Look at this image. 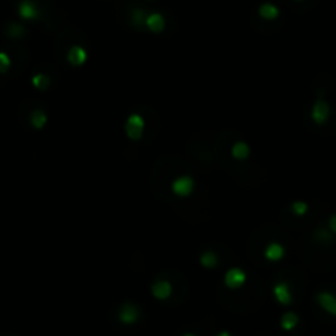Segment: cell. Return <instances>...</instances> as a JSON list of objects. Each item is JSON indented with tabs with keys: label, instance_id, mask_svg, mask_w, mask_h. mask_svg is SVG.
<instances>
[{
	"label": "cell",
	"instance_id": "8fae6325",
	"mask_svg": "<svg viewBox=\"0 0 336 336\" xmlns=\"http://www.w3.org/2000/svg\"><path fill=\"white\" fill-rule=\"evenodd\" d=\"M316 303L323 308L325 312H328L330 315L336 316V297L330 292H318L316 293Z\"/></svg>",
	"mask_w": 336,
	"mask_h": 336
},
{
	"label": "cell",
	"instance_id": "2e32d148",
	"mask_svg": "<svg viewBox=\"0 0 336 336\" xmlns=\"http://www.w3.org/2000/svg\"><path fill=\"white\" fill-rule=\"evenodd\" d=\"M297 325H298V315H297V313H293V312L284 313L282 320H280V326H282L285 331H292Z\"/></svg>",
	"mask_w": 336,
	"mask_h": 336
},
{
	"label": "cell",
	"instance_id": "e0dca14e",
	"mask_svg": "<svg viewBox=\"0 0 336 336\" xmlns=\"http://www.w3.org/2000/svg\"><path fill=\"white\" fill-rule=\"evenodd\" d=\"M259 15H261L264 20H275L279 17V8L272 3H264L261 8H259Z\"/></svg>",
	"mask_w": 336,
	"mask_h": 336
},
{
	"label": "cell",
	"instance_id": "d6986e66",
	"mask_svg": "<svg viewBox=\"0 0 336 336\" xmlns=\"http://www.w3.org/2000/svg\"><path fill=\"white\" fill-rule=\"evenodd\" d=\"M31 83H33V86L36 89L45 91L49 86V78H48V76H45V74H35L33 79H31Z\"/></svg>",
	"mask_w": 336,
	"mask_h": 336
},
{
	"label": "cell",
	"instance_id": "ba28073f",
	"mask_svg": "<svg viewBox=\"0 0 336 336\" xmlns=\"http://www.w3.org/2000/svg\"><path fill=\"white\" fill-rule=\"evenodd\" d=\"M66 60L70 65L72 66H83L86 61H88V51H86L84 47H79V45H74L68 49Z\"/></svg>",
	"mask_w": 336,
	"mask_h": 336
},
{
	"label": "cell",
	"instance_id": "7c38bea8",
	"mask_svg": "<svg viewBox=\"0 0 336 336\" xmlns=\"http://www.w3.org/2000/svg\"><path fill=\"white\" fill-rule=\"evenodd\" d=\"M251 147H249L247 142H244V140H238V142H234V145L231 147V155H233L234 160L238 162H244L247 160L249 157H251Z\"/></svg>",
	"mask_w": 336,
	"mask_h": 336
},
{
	"label": "cell",
	"instance_id": "4fadbf2b",
	"mask_svg": "<svg viewBox=\"0 0 336 336\" xmlns=\"http://www.w3.org/2000/svg\"><path fill=\"white\" fill-rule=\"evenodd\" d=\"M144 24L152 33H162V31L165 30V18H163L160 13H150V15L145 18Z\"/></svg>",
	"mask_w": 336,
	"mask_h": 336
},
{
	"label": "cell",
	"instance_id": "6da1fadb",
	"mask_svg": "<svg viewBox=\"0 0 336 336\" xmlns=\"http://www.w3.org/2000/svg\"><path fill=\"white\" fill-rule=\"evenodd\" d=\"M194 188H196V181H194L193 176H190V175L176 176L170 185L171 193L178 198H190L193 194Z\"/></svg>",
	"mask_w": 336,
	"mask_h": 336
},
{
	"label": "cell",
	"instance_id": "52a82bcc",
	"mask_svg": "<svg viewBox=\"0 0 336 336\" xmlns=\"http://www.w3.org/2000/svg\"><path fill=\"white\" fill-rule=\"evenodd\" d=\"M18 15L24 20H36L40 17V8L33 0H22L18 3Z\"/></svg>",
	"mask_w": 336,
	"mask_h": 336
},
{
	"label": "cell",
	"instance_id": "9c48e42d",
	"mask_svg": "<svg viewBox=\"0 0 336 336\" xmlns=\"http://www.w3.org/2000/svg\"><path fill=\"white\" fill-rule=\"evenodd\" d=\"M272 292H274V297L275 300L280 303V305H290L293 300V295H292V290H290L288 284L285 282H279L274 285V288H272Z\"/></svg>",
	"mask_w": 336,
	"mask_h": 336
},
{
	"label": "cell",
	"instance_id": "9a60e30c",
	"mask_svg": "<svg viewBox=\"0 0 336 336\" xmlns=\"http://www.w3.org/2000/svg\"><path fill=\"white\" fill-rule=\"evenodd\" d=\"M199 264H201L204 269H215L219 264V259L213 251H204L201 256H199Z\"/></svg>",
	"mask_w": 336,
	"mask_h": 336
},
{
	"label": "cell",
	"instance_id": "7402d4cb",
	"mask_svg": "<svg viewBox=\"0 0 336 336\" xmlns=\"http://www.w3.org/2000/svg\"><path fill=\"white\" fill-rule=\"evenodd\" d=\"M216 336H231V335H229V331H221V333H217Z\"/></svg>",
	"mask_w": 336,
	"mask_h": 336
},
{
	"label": "cell",
	"instance_id": "7a4b0ae2",
	"mask_svg": "<svg viewBox=\"0 0 336 336\" xmlns=\"http://www.w3.org/2000/svg\"><path fill=\"white\" fill-rule=\"evenodd\" d=\"M124 130H125V135L132 140V142H139V140L142 139L144 130H145V119L140 114H137V112H132V114L125 119Z\"/></svg>",
	"mask_w": 336,
	"mask_h": 336
},
{
	"label": "cell",
	"instance_id": "5bb4252c",
	"mask_svg": "<svg viewBox=\"0 0 336 336\" xmlns=\"http://www.w3.org/2000/svg\"><path fill=\"white\" fill-rule=\"evenodd\" d=\"M30 124H31V127H33V129L42 130L43 127L48 124L47 112H45L43 109H35V111L31 112V116H30Z\"/></svg>",
	"mask_w": 336,
	"mask_h": 336
},
{
	"label": "cell",
	"instance_id": "ffe728a7",
	"mask_svg": "<svg viewBox=\"0 0 336 336\" xmlns=\"http://www.w3.org/2000/svg\"><path fill=\"white\" fill-rule=\"evenodd\" d=\"M10 65H12L10 56L5 51H0V72H7Z\"/></svg>",
	"mask_w": 336,
	"mask_h": 336
},
{
	"label": "cell",
	"instance_id": "277c9868",
	"mask_svg": "<svg viewBox=\"0 0 336 336\" xmlns=\"http://www.w3.org/2000/svg\"><path fill=\"white\" fill-rule=\"evenodd\" d=\"M119 320L124 325H134L135 321L140 318V310L137 305H134L132 302H125L124 305L119 308V313H117Z\"/></svg>",
	"mask_w": 336,
	"mask_h": 336
},
{
	"label": "cell",
	"instance_id": "ac0fdd59",
	"mask_svg": "<svg viewBox=\"0 0 336 336\" xmlns=\"http://www.w3.org/2000/svg\"><path fill=\"white\" fill-rule=\"evenodd\" d=\"M290 211L293 213L295 216H303L308 213V203L305 201H293L290 204Z\"/></svg>",
	"mask_w": 336,
	"mask_h": 336
},
{
	"label": "cell",
	"instance_id": "603a6c76",
	"mask_svg": "<svg viewBox=\"0 0 336 336\" xmlns=\"http://www.w3.org/2000/svg\"><path fill=\"white\" fill-rule=\"evenodd\" d=\"M183 336H196V335H193V333H185Z\"/></svg>",
	"mask_w": 336,
	"mask_h": 336
},
{
	"label": "cell",
	"instance_id": "3957f363",
	"mask_svg": "<svg viewBox=\"0 0 336 336\" xmlns=\"http://www.w3.org/2000/svg\"><path fill=\"white\" fill-rule=\"evenodd\" d=\"M222 282H224L226 287L231 290H239L246 285L247 274H246V270L240 269V267H231V269L224 274V277H222Z\"/></svg>",
	"mask_w": 336,
	"mask_h": 336
},
{
	"label": "cell",
	"instance_id": "44dd1931",
	"mask_svg": "<svg viewBox=\"0 0 336 336\" xmlns=\"http://www.w3.org/2000/svg\"><path fill=\"white\" fill-rule=\"evenodd\" d=\"M328 226H330V231L336 236V215H331L330 216V221H328Z\"/></svg>",
	"mask_w": 336,
	"mask_h": 336
},
{
	"label": "cell",
	"instance_id": "30bf717a",
	"mask_svg": "<svg viewBox=\"0 0 336 336\" xmlns=\"http://www.w3.org/2000/svg\"><path fill=\"white\" fill-rule=\"evenodd\" d=\"M285 254H287V251L280 242H270L264 249V257L269 262H280L285 257Z\"/></svg>",
	"mask_w": 336,
	"mask_h": 336
},
{
	"label": "cell",
	"instance_id": "8992f818",
	"mask_svg": "<svg viewBox=\"0 0 336 336\" xmlns=\"http://www.w3.org/2000/svg\"><path fill=\"white\" fill-rule=\"evenodd\" d=\"M171 293H173V287H171V284L168 282V280L158 279L152 284V295L157 298V300L165 302L171 297Z\"/></svg>",
	"mask_w": 336,
	"mask_h": 336
},
{
	"label": "cell",
	"instance_id": "5b68a950",
	"mask_svg": "<svg viewBox=\"0 0 336 336\" xmlns=\"http://www.w3.org/2000/svg\"><path fill=\"white\" fill-rule=\"evenodd\" d=\"M312 119L316 125H323L330 119V104L320 99L312 107Z\"/></svg>",
	"mask_w": 336,
	"mask_h": 336
}]
</instances>
